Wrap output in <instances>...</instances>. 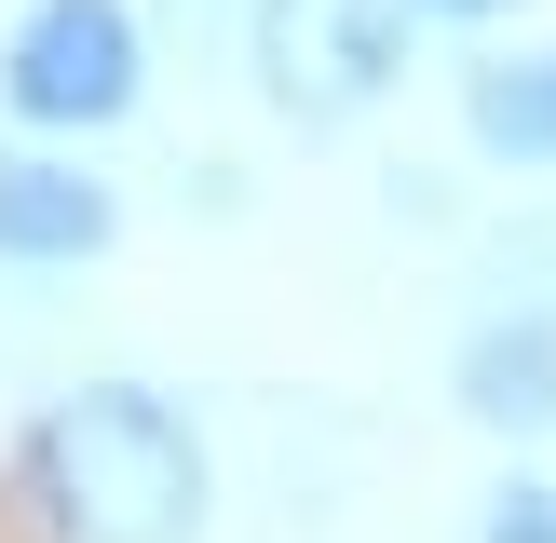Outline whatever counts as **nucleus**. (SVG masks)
<instances>
[{"mask_svg": "<svg viewBox=\"0 0 556 543\" xmlns=\"http://www.w3.org/2000/svg\"><path fill=\"white\" fill-rule=\"evenodd\" d=\"M27 489L68 543H190L204 530V434L150 380H96V394L41 407Z\"/></svg>", "mask_w": 556, "mask_h": 543, "instance_id": "nucleus-1", "label": "nucleus"}, {"mask_svg": "<svg viewBox=\"0 0 556 543\" xmlns=\"http://www.w3.org/2000/svg\"><path fill=\"white\" fill-rule=\"evenodd\" d=\"M244 68L286 123H367L407 81V0H258Z\"/></svg>", "mask_w": 556, "mask_h": 543, "instance_id": "nucleus-2", "label": "nucleus"}, {"mask_svg": "<svg viewBox=\"0 0 556 543\" xmlns=\"http://www.w3.org/2000/svg\"><path fill=\"white\" fill-rule=\"evenodd\" d=\"M150 81V27L136 0H27L0 41V109L41 136H109Z\"/></svg>", "mask_w": 556, "mask_h": 543, "instance_id": "nucleus-3", "label": "nucleus"}, {"mask_svg": "<svg viewBox=\"0 0 556 543\" xmlns=\"http://www.w3.org/2000/svg\"><path fill=\"white\" fill-rule=\"evenodd\" d=\"M109 231H123L109 177H81V163H54V150H0V258L14 272H68V258H96Z\"/></svg>", "mask_w": 556, "mask_h": 543, "instance_id": "nucleus-4", "label": "nucleus"}, {"mask_svg": "<svg viewBox=\"0 0 556 543\" xmlns=\"http://www.w3.org/2000/svg\"><path fill=\"white\" fill-rule=\"evenodd\" d=\"M448 394H462V421H489V434H556V313H489L476 340H462Z\"/></svg>", "mask_w": 556, "mask_h": 543, "instance_id": "nucleus-5", "label": "nucleus"}, {"mask_svg": "<svg viewBox=\"0 0 556 543\" xmlns=\"http://www.w3.org/2000/svg\"><path fill=\"white\" fill-rule=\"evenodd\" d=\"M462 136H476L489 163H516V177H543L556 163V41L476 54V68H462Z\"/></svg>", "mask_w": 556, "mask_h": 543, "instance_id": "nucleus-6", "label": "nucleus"}, {"mask_svg": "<svg viewBox=\"0 0 556 543\" xmlns=\"http://www.w3.org/2000/svg\"><path fill=\"white\" fill-rule=\"evenodd\" d=\"M163 27L204 54V41H244V27H258V0H163Z\"/></svg>", "mask_w": 556, "mask_h": 543, "instance_id": "nucleus-7", "label": "nucleus"}, {"mask_svg": "<svg viewBox=\"0 0 556 543\" xmlns=\"http://www.w3.org/2000/svg\"><path fill=\"white\" fill-rule=\"evenodd\" d=\"M489 543H556V489H503L489 503Z\"/></svg>", "mask_w": 556, "mask_h": 543, "instance_id": "nucleus-8", "label": "nucleus"}, {"mask_svg": "<svg viewBox=\"0 0 556 543\" xmlns=\"http://www.w3.org/2000/svg\"><path fill=\"white\" fill-rule=\"evenodd\" d=\"M407 14H434V27H489V14H516V0H407Z\"/></svg>", "mask_w": 556, "mask_h": 543, "instance_id": "nucleus-9", "label": "nucleus"}]
</instances>
